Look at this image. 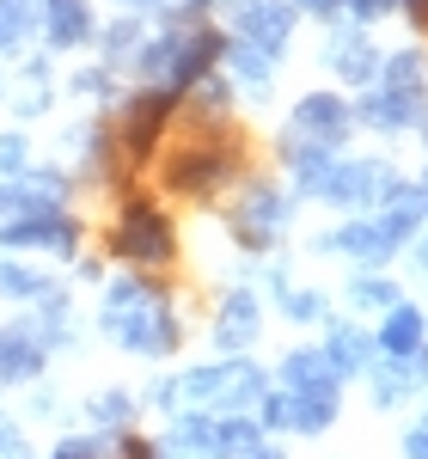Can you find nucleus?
Here are the masks:
<instances>
[{
	"label": "nucleus",
	"mask_w": 428,
	"mask_h": 459,
	"mask_svg": "<svg viewBox=\"0 0 428 459\" xmlns=\"http://www.w3.org/2000/svg\"><path fill=\"white\" fill-rule=\"evenodd\" d=\"M98 331H105L123 355L166 361V355H178V343H184V313L172 307V288L166 282L129 270V276L105 282V294H98Z\"/></svg>",
	"instance_id": "1"
},
{
	"label": "nucleus",
	"mask_w": 428,
	"mask_h": 459,
	"mask_svg": "<svg viewBox=\"0 0 428 459\" xmlns=\"http://www.w3.org/2000/svg\"><path fill=\"white\" fill-rule=\"evenodd\" d=\"M220 56H227V31H214V25H178L172 19L166 31H147L129 74L141 86H159V92H178L184 99L196 80H209L220 68Z\"/></svg>",
	"instance_id": "2"
},
{
	"label": "nucleus",
	"mask_w": 428,
	"mask_h": 459,
	"mask_svg": "<svg viewBox=\"0 0 428 459\" xmlns=\"http://www.w3.org/2000/svg\"><path fill=\"white\" fill-rule=\"evenodd\" d=\"M105 251L116 264H129V270H166V264H178V227H172V214L159 209L153 196H123L116 214H110V233H105Z\"/></svg>",
	"instance_id": "3"
},
{
	"label": "nucleus",
	"mask_w": 428,
	"mask_h": 459,
	"mask_svg": "<svg viewBox=\"0 0 428 459\" xmlns=\"http://www.w3.org/2000/svg\"><path fill=\"white\" fill-rule=\"evenodd\" d=\"M270 392V374L251 361V355H214L202 368L178 374V398L184 411H214V417H233V411H257V398Z\"/></svg>",
	"instance_id": "4"
},
{
	"label": "nucleus",
	"mask_w": 428,
	"mask_h": 459,
	"mask_svg": "<svg viewBox=\"0 0 428 459\" xmlns=\"http://www.w3.org/2000/svg\"><path fill=\"white\" fill-rule=\"evenodd\" d=\"M159 178H166V190H172V196H196V203H209V196L227 190V184H239V178H245V153H239V142L196 135V142H184V147L166 153Z\"/></svg>",
	"instance_id": "5"
},
{
	"label": "nucleus",
	"mask_w": 428,
	"mask_h": 459,
	"mask_svg": "<svg viewBox=\"0 0 428 459\" xmlns=\"http://www.w3.org/2000/svg\"><path fill=\"white\" fill-rule=\"evenodd\" d=\"M410 233L423 239V221L404 209H380V214H355V221H343L337 233H319L312 251H330V257H355L361 270H380L386 257L410 246Z\"/></svg>",
	"instance_id": "6"
},
{
	"label": "nucleus",
	"mask_w": 428,
	"mask_h": 459,
	"mask_svg": "<svg viewBox=\"0 0 428 459\" xmlns=\"http://www.w3.org/2000/svg\"><path fill=\"white\" fill-rule=\"evenodd\" d=\"M287 221H294V190H282L276 178H245V184H239V203L227 214L233 246L251 251V257H270V251L282 246Z\"/></svg>",
	"instance_id": "7"
},
{
	"label": "nucleus",
	"mask_w": 428,
	"mask_h": 459,
	"mask_svg": "<svg viewBox=\"0 0 428 459\" xmlns=\"http://www.w3.org/2000/svg\"><path fill=\"white\" fill-rule=\"evenodd\" d=\"M184 99L178 92H159V86H135V92H123V105H116V153H123V166H147L153 160V147L166 142V129H172V110Z\"/></svg>",
	"instance_id": "8"
},
{
	"label": "nucleus",
	"mask_w": 428,
	"mask_h": 459,
	"mask_svg": "<svg viewBox=\"0 0 428 459\" xmlns=\"http://www.w3.org/2000/svg\"><path fill=\"white\" fill-rule=\"evenodd\" d=\"M80 246H86V227H80V214H73V209H37V214H13V221H0V251H13V257L43 251V257L73 264Z\"/></svg>",
	"instance_id": "9"
},
{
	"label": "nucleus",
	"mask_w": 428,
	"mask_h": 459,
	"mask_svg": "<svg viewBox=\"0 0 428 459\" xmlns=\"http://www.w3.org/2000/svg\"><path fill=\"white\" fill-rule=\"evenodd\" d=\"M392 190H398V172L386 166V160H337L330 178H324V190H319V203L367 214V209H386Z\"/></svg>",
	"instance_id": "10"
},
{
	"label": "nucleus",
	"mask_w": 428,
	"mask_h": 459,
	"mask_svg": "<svg viewBox=\"0 0 428 459\" xmlns=\"http://www.w3.org/2000/svg\"><path fill=\"white\" fill-rule=\"evenodd\" d=\"M287 135H300V142L312 147H330V153H343V142L355 135V110H349V99L343 92H306L300 105L287 110Z\"/></svg>",
	"instance_id": "11"
},
{
	"label": "nucleus",
	"mask_w": 428,
	"mask_h": 459,
	"mask_svg": "<svg viewBox=\"0 0 428 459\" xmlns=\"http://www.w3.org/2000/svg\"><path fill=\"white\" fill-rule=\"evenodd\" d=\"M257 337H263V300H257L251 282H233L220 300H214L209 343H214V355H251Z\"/></svg>",
	"instance_id": "12"
},
{
	"label": "nucleus",
	"mask_w": 428,
	"mask_h": 459,
	"mask_svg": "<svg viewBox=\"0 0 428 459\" xmlns=\"http://www.w3.org/2000/svg\"><path fill=\"white\" fill-rule=\"evenodd\" d=\"M227 37H239V43H251V49H263V56L282 62L287 43H294V6L287 0H239Z\"/></svg>",
	"instance_id": "13"
},
{
	"label": "nucleus",
	"mask_w": 428,
	"mask_h": 459,
	"mask_svg": "<svg viewBox=\"0 0 428 459\" xmlns=\"http://www.w3.org/2000/svg\"><path fill=\"white\" fill-rule=\"evenodd\" d=\"M37 37L56 49V56H73L98 37V13L92 0H37Z\"/></svg>",
	"instance_id": "14"
},
{
	"label": "nucleus",
	"mask_w": 428,
	"mask_h": 459,
	"mask_svg": "<svg viewBox=\"0 0 428 459\" xmlns=\"http://www.w3.org/2000/svg\"><path fill=\"white\" fill-rule=\"evenodd\" d=\"M49 368V350L37 343L31 318H6L0 325V386H37Z\"/></svg>",
	"instance_id": "15"
},
{
	"label": "nucleus",
	"mask_w": 428,
	"mask_h": 459,
	"mask_svg": "<svg viewBox=\"0 0 428 459\" xmlns=\"http://www.w3.org/2000/svg\"><path fill=\"white\" fill-rule=\"evenodd\" d=\"M56 92H62V86H56V74H49V62H43V56H25V62H19V74L6 80V105H13V117H19V123L49 117V110H56Z\"/></svg>",
	"instance_id": "16"
},
{
	"label": "nucleus",
	"mask_w": 428,
	"mask_h": 459,
	"mask_svg": "<svg viewBox=\"0 0 428 459\" xmlns=\"http://www.w3.org/2000/svg\"><path fill=\"white\" fill-rule=\"evenodd\" d=\"M276 386L282 392H343V374L330 368V355L319 343H294L276 368Z\"/></svg>",
	"instance_id": "17"
},
{
	"label": "nucleus",
	"mask_w": 428,
	"mask_h": 459,
	"mask_svg": "<svg viewBox=\"0 0 428 459\" xmlns=\"http://www.w3.org/2000/svg\"><path fill=\"white\" fill-rule=\"evenodd\" d=\"M367 380H373V404H398V398H410V392L428 386V350H416V355H373Z\"/></svg>",
	"instance_id": "18"
},
{
	"label": "nucleus",
	"mask_w": 428,
	"mask_h": 459,
	"mask_svg": "<svg viewBox=\"0 0 428 459\" xmlns=\"http://www.w3.org/2000/svg\"><path fill=\"white\" fill-rule=\"evenodd\" d=\"M319 350L330 355V368H337L343 380H355V374L373 368L380 343H373V331H361V325H349V318H324V343Z\"/></svg>",
	"instance_id": "19"
},
{
	"label": "nucleus",
	"mask_w": 428,
	"mask_h": 459,
	"mask_svg": "<svg viewBox=\"0 0 428 459\" xmlns=\"http://www.w3.org/2000/svg\"><path fill=\"white\" fill-rule=\"evenodd\" d=\"M324 62L343 74L349 86H361V92L380 80V68H386V56H380V49H373L361 31H330V43H324Z\"/></svg>",
	"instance_id": "20"
},
{
	"label": "nucleus",
	"mask_w": 428,
	"mask_h": 459,
	"mask_svg": "<svg viewBox=\"0 0 428 459\" xmlns=\"http://www.w3.org/2000/svg\"><path fill=\"white\" fill-rule=\"evenodd\" d=\"M349 110H355V123H367L373 135H404V129H416V123H423V105L398 99V92H386V86H367Z\"/></svg>",
	"instance_id": "21"
},
{
	"label": "nucleus",
	"mask_w": 428,
	"mask_h": 459,
	"mask_svg": "<svg viewBox=\"0 0 428 459\" xmlns=\"http://www.w3.org/2000/svg\"><path fill=\"white\" fill-rule=\"evenodd\" d=\"M220 68H227V80H233V92H251V99H270V86H276V56L251 49V43H239V37H227Z\"/></svg>",
	"instance_id": "22"
},
{
	"label": "nucleus",
	"mask_w": 428,
	"mask_h": 459,
	"mask_svg": "<svg viewBox=\"0 0 428 459\" xmlns=\"http://www.w3.org/2000/svg\"><path fill=\"white\" fill-rule=\"evenodd\" d=\"M373 343H380V355H416V350H428V313H423V307H410V300H398L392 313H386V325L373 331Z\"/></svg>",
	"instance_id": "23"
},
{
	"label": "nucleus",
	"mask_w": 428,
	"mask_h": 459,
	"mask_svg": "<svg viewBox=\"0 0 428 459\" xmlns=\"http://www.w3.org/2000/svg\"><path fill=\"white\" fill-rule=\"evenodd\" d=\"M92 43H98V62H105V68H129V62H135V49L147 43V19L116 13L110 25H98V37H92Z\"/></svg>",
	"instance_id": "24"
},
{
	"label": "nucleus",
	"mask_w": 428,
	"mask_h": 459,
	"mask_svg": "<svg viewBox=\"0 0 428 459\" xmlns=\"http://www.w3.org/2000/svg\"><path fill=\"white\" fill-rule=\"evenodd\" d=\"M56 288V276H43L37 264H25V257H0V300H13V307H37L43 294Z\"/></svg>",
	"instance_id": "25"
},
{
	"label": "nucleus",
	"mask_w": 428,
	"mask_h": 459,
	"mask_svg": "<svg viewBox=\"0 0 428 459\" xmlns=\"http://www.w3.org/2000/svg\"><path fill=\"white\" fill-rule=\"evenodd\" d=\"M373 86H386V92H398V99L423 105L428 99V62L416 56V49H398V56H386V68H380Z\"/></svg>",
	"instance_id": "26"
},
{
	"label": "nucleus",
	"mask_w": 428,
	"mask_h": 459,
	"mask_svg": "<svg viewBox=\"0 0 428 459\" xmlns=\"http://www.w3.org/2000/svg\"><path fill=\"white\" fill-rule=\"evenodd\" d=\"M135 411H141V398L123 386H105L86 398V423L92 429H110V435H123V429H135Z\"/></svg>",
	"instance_id": "27"
},
{
	"label": "nucleus",
	"mask_w": 428,
	"mask_h": 459,
	"mask_svg": "<svg viewBox=\"0 0 428 459\" xmlns=\"http://www.w3.org/2000/svg\"><path fill=\"white\" fill-rule=\"evenodd\" d=\"M287 398H294L287 435H324V429L337 423V411H343V392H287Z\"/></svg>",
	"instance_id": "28"
},
{
	"label": "nucleus",
	"mask_w": 428,
	"mask_h": 459,
	"mask_svg": "<svg viewBox=\"0 0 428 459\" xmlns=\"http://www.w3.org/2000/svg\"><path fill=\"white\" fill-rule=\"evenodd\" d=\"M343 300H349L355 313H392L398 307V282L386 276V270H355L349 288H343Z\"/></svg>",
	"instance_id": "29"
},
{
	"label": "nucleus",
	"mask_w": 428,
	"mask_h": 459,
	"mask_svg": "<svg viewBox=\"0 0 428 459\" xmlns=\"http://www.w3.org/2000/svg\"><path fill=\"white\" fill-rule=\"evenodd\" d=\"M37 43V0H0V56H25Z\"/></svg>",
	"instance_id": "30"
},
{
	"label": "nucleus",
	"mask_w": 428,
	"mask_h": 459,
	"mask_svg": "<svg viewBox=\"0 0 428 459\" xmlns=\"http://www.w3.org/2000/svg\"><path fill=\"white\" fill-rule=\"evenodd\" d=\"M184 99H190V110H196L202 123H214V117H227V110H233V80L214 68L209 80H196V86H190Z\"/></svg>",
	"instance_id": "31"
},
{
	"label": "nucleus",
	"mask_w": 428,
	"mask_h": 459,
	"mask_svg": "<svg viewBox=\"0 0 428 459\" xmlns=\"http://www.w3.org/2000/svg\"><path fill=\"white\" fill-rule=\"evenodd\" d=\"M276 307H282L287 325H324V318H330V300H324L319 288H294V282L276 294Z\"/></svg>",
	"instance_id": "32"
},
{
	"label": "nucleus",
	"mask_w": 428,
	"mask_h": 459,
	"mask_svg": "<svg viewBox=\"0 0 428 459\" xmlns=\"http://www.w3.org/2000/svg\"><path fill=\"white\" fill-rule=\"evenodd\" d=\"M68 92H80V99H98V105H123V92H116V68H105V62L80 68V74L68 80Z\"/></svg>",
	"instance_id": "33"
},
{
	"label": "nucleus",
	"mask_w": 428,
	"mask_h": 459,
	"mask_svg": "<svg viewBox=\"0 0 428 459\" xmlns=\"http://www.w3.org/2000/svg\"><path fill=\"white\" fill-rule=\"evenodd\" d=\"M37 160H31V135L25 129H0V178H19V172H31Z\"/></svg>",
	"instance_id": "34"
},
{
	"label": "nucleus",
	"mask_w": 428,
	"mask_h": 459,
	"mask_svg": "<svg viewBox=\"0 0 428 459\" xmlns=\"http://www.w3.org/2000/svg\"><path fill=\"white\" fill-rule=\"evenodd\" d=\"M398 0H343V13L355 19V25H373V19H386Z\"/></svg>",
	"instance_id": "35"
},
{
	"label": "nucleus",
	"mask_w": 428,
	"mask_h": 459,
	"mask_svg": "<svg viewBox=\"0 0 428 459\" xmlns=\"http://www.w3.org/2000/svg\"><path fill=\"white\" fill-rule=\"evenodd\" d=\"M147 404H153V411H184L178 380H153V386H147Z\"/></svg>",
	"instance_id": "36"
},
{
	"label": "nucleus",
	"mask_w": 428,
	"mask_h": 459,
	"mask_svg": "<svg viewBox=\"0 0 428 459\" xmlns=\"http://www.w3.org/2000/svg\"><path fill=\"white\" fill-rule=\"evenodd\" d=\"M294 13H312V19H337L343 13V0H287Z\"/></svg>",
	"instance_id": "37"
},
{
	"label": "nucleus",
	"mask_w": 428,
	"mask_h": 459,
	"mask_svg": "<svg viewBox=\"0 0 428 459\" xmlns=\"http://www.w3.org/2000/svg\"><path fill=\"white\" fill-rule=\"evenodd\" d=\"M404 459H428V417L404 435Z\"/></svg>",
	"instance_id": "38"
},
{
	"label": "nucleus",
	"mask_w": 428,
	"mask_h": 459,
	"mask_svg": "<svg viewBox=\"0 0 428 459\" xmlns=\"http://www.w3.org/2000/svg\"><path fill=\"white\" fill-rule=\"evenodd\" d=\"M123 13H135V19H147V13H172L178 0H116Z\"/></svg>",
	"instance_id": "39"
},
{
	"label": "nucleus",
	"mask_w": 428,
	"mask_h": 459,
	"mask_svg": "<svg viewBox=\"0 0 428 459\" xmlns=\"http://www.w3.org/2000/svg\"><path fill=\"white\" fill-rule=\"evenodd\" d=\"M73 276H80V282H98L105 264H98V257H73Z\"/></svg>",
	"instance_id": "40"
},
{
	"label": "nucleus",
	"mask_w": 428,
	"mask_h": 459,
	"mask_svg": "<svg viewBox=\"0 0 428 459\" xmlns=\"http://www.w3.org/2000/svg\"><path fill=\"white\" fill-rule=\"evenodd\" d=\"M13 441H19V423H13V411H0V454H6Z\"/></svg>",
	"instance_id": "41"
},
{
	"label": "nucleus",
	"mask_w": 428,
	"mask_h": 459,
	"mask_svg": "<svg viewBox=\"0 0 428 459\" xmlns=\"http://www.w3.org/2000/svg\"><path fill=\"white\" fill-rule=\"evenodd\" d=\"M245 459H287V454H282V447H276V441H257V447H251Z\"/></svg>",
	"instance_id": "42"
},
{
	"label": "nucleus",
	"mask_w": 428,
	"mask_h": 459,
	"mask_svg": "<svg viewBox=\"0 0 428 459\" xmlns=\"http://www.w3.org/2000/svg\"><path fill=\"white\" fill-rule=\"evenodd\" d=\"M0 459H37V454H31V447H25V441H13V447H6V454H0Z\"/></svg>",
	"instance_id": "43"
},
{
	"label": "nucleus",
	"mask_w": 428,
	"mask_h": 459,
	"mask_svg": "<svg viewBox=\"0 0 428 459\" xmlns=\"http://www.w3.org/2000/svg\"><path fill=\"white\" fill-rule=\"evenodd\" d=\"M214 0H178V13H209Z\"/></svg>",
	"instance_id": "44"
},
{
	"label": "nucleus",
	"mask_w": 428,
	"mask_h": 459,
	"mask_svg": "<svg viewBox=\"0 0 428 459\" xmlns=\"http://www.w3.org/2000/svg\"><path fill=\"white\" fill-rule=\"evenodd\" d=\"M416 264H423V276H428V239H416Z\"/></svg>",
	"instance_id": "45"
},
{
	"label": "nucleus",
	"mask_w": 428,
	"mask_h": 459,
	"mask_svg": "<svg viewBox=\"0 0 428 459\" xmlns=\"http://www.w3.org/2000/svg\"><path fill=\"white\" fill-rule=\"evenodd\" d=\"M0 99H6V74H0Z\"/></svg>",
	"instance_id": "46"
},
{
	"label": "nucleus",
	"mask_w": 428,
	"mask_h": 459,
	"mask_svg": "<svg viewBox=\"0 0 428 459\" xmlns=\"http://www.w3.org/2000/svg\"><path fill=\"white\" fill-rule=\"evenodd\" d=\"M423 147H428V123H423Z\"/></svg>",
	"instance_id": "47"
}]
</instances>
